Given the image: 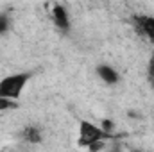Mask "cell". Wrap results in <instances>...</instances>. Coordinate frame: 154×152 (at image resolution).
Listing matches in <instances>:
<instances>
[{
  "label": "cell",
  "mask_w": 154,
  "mask_h": 152,
  "mask_svg": "<svg viewBox=\"0 0 154 152\" xmlns=\"http://www.w3.org/2000/svg\"><path fill=\"white\" fill-rule=\"evenodd\" d=\"M31 77H32V74H29V72H20V74H13V75L4 77L0 81V97L9 99V100L20 99V95L25 90Z\"/></svg>",
  "instance_id": "cell-1"
},
{
  "label": "cell",
  "mask_w": 154,
  "mask_h": 152,
  "mask_svg": "<svg viewBox=\"0 0 154 152\" xmlns=\"http://www.w3.org/2000/svg\"><path fill=\"white\" fill-rule=\"evenodd\" d=\"M108 138H109V134H106L95 123L86 122V120L79 122V138H77V143L81 147H90V145H93L97 141H106Z\"/></svg>",
  "instance_id": "cell-2"
},
{
  "label": "cell",
  "mask_w": 154,
  "mask_h": 152,
  "mask_svg": "<svg viewBox=\"0 0 154 152\" xmlns=\"http://www.w3.org/2000/svg\"><path fill=\"white\" fill-rule=\"evenodd\" d=\"M133 27L136 29V32H140L143 38H147L154 45V16L149 14H134L131 18Z\"/></svg>",
  "instance_id": "cell-3"
},
{
  "label": "cell",
  "mask_w": 154,
  "mask_h": 152,
  "mask_svg": "<svg viewBox=\"0 0 154 152\" xmlns=\"http://www.w3.org/2000/svg\"><path fill=\"white\" fill-rule=\"evenodd\" d=\"M52 20H54V23L59 27V29H68L70 27V20H68V13H66V9L61 5V4H56L54 7H52Z\"/></svg>",
  "instance_id": "cell-4"
},
{
  "label": "cell",
  "mask_w": 154,
  "mask_h": 152,
  "mask_svg": "<svg viewBox=\"0 0 154 152\" xmlns=\"http://www.w3.org/2000/svg\"><path fill=\"white\" fill-rule=\"evenodd\" d=\"M97 74H99V77H100L106 84H116V82H118V72H116L115 68L108 66V65H100V66L97 68Z\"/></svg>",
  "instance_id": "cell-5"
},
{
  "label": "cell",
  "mask_w": 154,
  "mask_h": 152,
  "mask_svg": "<svg viewBox=\"0 0 154 152\" xmlns=\"http://www.w3.org/2000/svg\"><path fill=\"white\" fill-rule=\"evenodd\" d=\"M23 140L27 143H39L41 141V131L34 125H27L23 129Z\"/></svg>",
  "instance_id": "cell-6"
},
{
  "label": "cell",
  "mask_w": 154,
  "mask_h": 152,
  "mask_svg": "<svg viewBox=\"0 0 154 152\" xmlns=\"http://www.w3.org/2000/svg\"><path fill=\"white\" fill-rule=\"evenodd\" d=\"M16 108H18V102L16 100H9V99H2L0 97V113L11 111V109H16Z\"/></svg>",
  "instance_id": "cell-7"
},
{
  "label": "cell",
  "mask_w": 154,
  "mask_h": 152,
  "mask_svg": "<svg viewBox=\"0 0 154 152\" xmlns=\"http://www.w3.org/2000/svg\"><path fill=\"white\" fill-rule=\"evenodd\" d=\"M9 29V16L5 13H0V34H4Z\"/></svg>",
  "instance_id": "cell-8"
},
{
  "label": "cell",
  "mask_w": 154,
  "mask_h": 152,
  "mask_svg": "<svg viewBox=\"0 0 154 152\" xmlns=\"http://www.w3.org/2000/svg\"><path fill=\"white\" fill-rule=\"evenodd\" d=\"M149 81H151V84L154 86V57L151 59V63H149Z\"/></svg>",
  "instance_id": "cell-9"
}]
</instances>
